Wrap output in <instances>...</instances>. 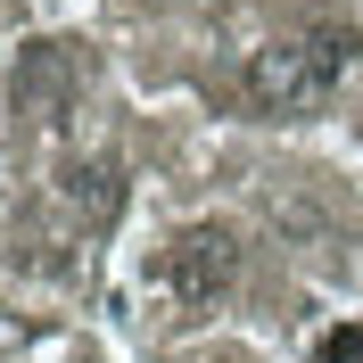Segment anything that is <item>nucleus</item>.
<instances>
[{
	"label": "nucleus",
	"instance_id": "nucleus-1",
	"mask_svg": "<svg viewBox=\"0 0 363 363\" xmlns=\"http://www.w3.org/2000/svg\"><path fill=\"white\" fill-rule=\"evenodd\" d=\"M347 67H355V25H306L248 58V99L264 116H314L339 99Z\"/></svg>",
	"mask_w": 363,
	"mask_h": 363
},
{
	"label": "nucleus",
	"instance_id": "nucleus-2",
	"mask_svg": "<svg viewBox=\"0 0 363 363\" xmlns=\"http://www.w3.org/2000/svg\"><path fill=\"white\" fill-rule=\"evenodd\" d=\"M231 281H240V240H231L223 223H190V231H174V240L157 248V264H149V289L174 306V322L206 314Z\"/></svg>",
	"mask_w": 363,
	"mask_h": 363
},
{
	"label": "nucleus",
	"instance_id": "nucleus-3",
	"mask_svg": "<svg viewBox=\"0 0 363 363\" xmlns=\"http://www.w3.org/2000/svg\"><path fill=\"white\" fill-rule=\"evenodd\" d=\"M91 83V58L74 42H33L17 50V108L33 116V124H67V108L83 99Z\"/></svg>",
	"mask_w": 363,
	"mask_h": 363
},
{
	"label": "nucleus",
	"instance_id": "nucleus-4",
	"mask_svg": "<svg viewBox=\"0 0 363 363\" xmlns=\"http://www.w3.org/2000/svg\"><path fill=\"white\" fill-rule=\"evenodd\" d=\"M58 199H67V215H83V231H108L116 215H124V165L116 157L58 165Z\"/></svg>",
	"mask_w": 363,
	"mask_h": 363
},
{
	"label": "nucleus",
	"instance_id": "nucleus-5",
	"mask_svg": "<svg viewBox=\"0 0 363 363\" xmlns=\"http://www.w3.org/2000/svg\"><path fill=\"white\" fill-rule=\"evenodd\" d=\"M314 363H363V322H339V330H322Z\"/></svg>",
	"mask_w": 363,
	"mask_h": 363
}]
</instances>
